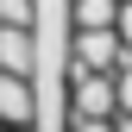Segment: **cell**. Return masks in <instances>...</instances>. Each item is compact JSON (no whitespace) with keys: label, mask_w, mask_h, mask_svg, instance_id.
Returning a JSON list of instances; mask_svg holds the SVG:
<instances>
[{"label":"cell","mask_w":132,"mask_h":132,"mask_svg":"<svg viewBox=\"0 0 132 132\" xmlns=\"http://www.w3.org/2000/svg\"><path fill=\"white\" fill-rule=\"evenodd\" d=\"M0 69L6 76H38V38H31V25H0Z\"/></svg>","instance_id":"277c9868"},{"label":"cell","mask_w":132,"mask_h":132,"mask_svg":"<svg viewBox=\"0 0 132 132\" xmlns=\"http://www.w3.org/2000/svg\"><path fill=\"white\" fill-rule=\"evenodd\" d=\"M69 107L76 113H88V120H113V113H126L120 107V82H113L107 69H69Z\"/></svg>","instance_id":"6da1fadb"},{"label":"cell","mask_w":132,"mask_h":132,"mask_svg":"<svg viewBox=\"0 0 132 132\" xmlns=\"http://www.w3.org/2000/svg\"><path fill=\"white\" fill-rule=\"evenodd\" d=\"M63 51H69L82 69H132L120 31H69V44H63Z\"/></svg>","instance_id":"7a4b0ae2"},{"label":"cell","mask_w":132,"mask_h":132,"mask_svg":"<svg viewBox=\"0 0 132 132\" xmlns=\"http://www.w3.org/2000/svg\"><path fill=\"white\" fill-rule=\"evenodd\" d=\"M31 120H38L31 76H6V69H0V126H6V132H25Z\"/></svg>","instance_id":"3957f363"},{"label":"cell","mask_w":132,"mask_h":132,"mask_svg":"<svg viewBox=\"0 0 132 132\" xmlns=\"http://www.w3.org/2000/svg\"><path fill=\"white\" fill-rule=\"evenodd\" d=\"M69 132H120V120H88V113H76Z\"/></svg>","instance_id":"52a82bcc"},{"label":"cell","mask_w":132,"mask_h":132,"mask_svg":"<svg viewBox=\"0 0 132 132\" xmlns=\"http://www.w3.org/2000/svg\"><path fill=\"white\" fill-rule=\"evenodd\" d=\"M63 6H69V25L76 31H113L120 13H126V0H63Z\"/></svg>","instance_id":"5b68a950"},{"label":"cell","mask_w":132,"mask_h":132,"mask_svg":"<svg viewBox=\"0 0 132 132\" xmlns=\"http://www.w3.org/2000/svg\"><path fill=\"white\" fill-rule=\"evenodd\" d=\"M0 25H38V0H0Z\"/></svg>","instance_id":"8992f818"}]
</instances>
